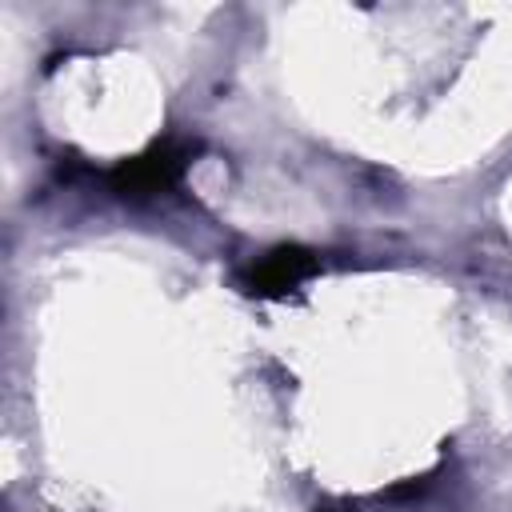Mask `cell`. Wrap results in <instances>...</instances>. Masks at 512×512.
<instances>
[{"instance_id":"3","label":"cell","mask_w":512,"mask_h":512,"mask_svg":"<svg viewBox=\"0 0 512 512\" xmlns=\"http://www.w3.org/2000/svg\"><path fill=\"white\" fill-rule=\"evenodd\" d=\"M316 512H332V508H316Z\"/></svg>"},{"instance_id":"1","label":"cell","mask_w":512,"mask_h":512,"mask_svg":"<svg viewBox=\"0 0 512 512\" xmlns=\"http://www.w3.org/2000/svg\"><path fill=\"white\" fill-rule=\"evenodd\" d=\"M192 144L184 140H156L152 148H144L140 156H128L120 160L112 172H108V184L116 196H128V200H144V196H156V192H168L172 184H180L188 160H192Z\"/></svg>"},{"instance_id":"2","label":"cell","mask_w":512,"mask_h":512,"mask_svg":"<svg viewBox=\"0 0 512 512\" xmlns=\"http://www.w3.org/2000/svg\"><path fill=\"white\" fill-rule=\"evenodd\" d=\"M312 272H316V256H312L308 248H300V244H280V248L264 252V256L244 272V292L280 300V296H288L292 288H300Z\"/></svg>"}]
</instances>
